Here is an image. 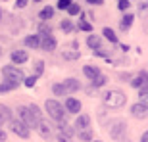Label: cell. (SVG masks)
<instances>
[{
    "label": "cell",
    "mask_w": 148,
    "mask_h": 142,
    "mask_svg": "<svg viewBox=\"0 0 148 142\" xmlns=\"http://www.w3.org/2000/svg\"><path fill=\"white\" fill-rule=\"evenodd\" d=\"M79 58H81V54H79V52H64V60H79Z\"/></svg>",
    "instance_id": "cell-31"
},
{
    "label": "cell",
    "mask_w": 148,
    "mask_h": 142,
    "mask_svg": "<svg viewBox=\"0 0 148 142\" xmlns=\"http://www.w3.org/2000/svg\"><path fill=\"white\" fill-rule=\"evenodd\" d=\"M79 140L81 142H92V131H90V129L79 131Z\"/></svg>",
    "instance_id": "cell-24"
},
{
    "label": "cell",
    "mask_w": 148,
    "mask_h": 142,
    "mask_svg": "<svg viewBox=\"0 0 148 142\" xmlns=\"http://www.w3.org/2000/svg\"><path fill=\"white\" fill-rule=\"evenodd\" d=\"M0 19H2V12H0Z\"/></svg>",
    "instance_id": "cell-42"
},
{
    "label": "cell",
    "mask_w": 148,
    "mask_h": 142,
    "mask_svg": "<svg viewBox=\"0 0 148 142\" xmlns=\"http://www.w3.org/2000/svg\"><path fill=\"white\" fill-rule=\"evenodd\" d=\"M146 96H148L146 85H143V87H138V98H140V102H146Z\"/></svg>",
    "instance_id": "cell-32"
},
{
    "label": "cell",
    "mask_w": 148,
    "mask_h": 142,
    "mask_svg": "<svg viewBox=\"0 0 148 142\" xmlns=\"http://www.w3.org/2000/svg\"><path fill=\"white\" fill-rule=\"evenodd\" d=\"M37 79H38V77H35V75H31V77H25V79H23V85H25L27 88H33L35 85H37Z\"/></svg>",
    "instance_id": "cell-29"
},
{
    "label": "cell",
    "mask_w": 148,
    "mask_h": 142,
    "mask_svg": "<svg viewBox=\"0 0 148 142\" xmlns=\"http://www.w3.org/2000/svg\"><path fill=\"white\" fill-rule=\"evenodd\" d=\"M2 125H4V123H2V121H0V129H2Z\"/></svg>",
    "instance_id": "cell-41"
},
{
    "label": "cell",
    "mask_w": 148,
    "mask_h": 142,
    "mask_svg": "<svg viewBox=\"0 0 148 142\" xmlns=\"http://www.w3.org/2000/svg\"><path fill=\"white\" fill-rule=\"evenodd\" d=\"M27 109H29V113H31V115L35 117V119H37V123H38L40 119H42V113H40V108H38L37 104H31V106H27Z\"/></svg>",
    "instance_id": "cell-22"
},
{
    "label": "cell",
    "mask_w": 148,
    "mask_h": 142,
    "mask_svg": "<svg viewBox=\"0 0 148 142\" xmlns=\"http://www.w3.org/2000/svg\"><path fill=\"white\" fill-rule=\"evenodd\" d=\"M87 44H88V48H92L94 52H96V50L102 48V38H100L98 35H88L87 37Z\"/></svg>",
    "instance_id": "cell-13"
},
{
    "label": "cell",
    "mask_w": 148,
    "mask_h": 142,
    "mask_svg": "<svg viewBox=\"0 0 148 142\" xmlns=\"http://www.w3.org/2000/svg\"><path fill=\"white\" fill-rule=\"evenodd\" d=\"M73 0H58V4H56V8L58 10H67V6L71 4Z\"/></svg>",
    "instance_id": "cell-34"
},
{
    "label": "cell",
    "mask_w": 148,
    "mask_h": 142,
    "mask_svg": "<svg viewBox=\"0 0 148 142\" xmlns=\"http://www.w3.org/2000/svg\"><path fill=\"white\" fill-rule=\"evenodd\" d=\"M8 123H10V131L14 132V134H17L19 138H29V134H31V132H29V129L23 125L19 119H10Z\"/></svg>",
    "instance_id": "cell-6"
},
{
    "label": "cell",
    "mask_w": 148,
    "mask_h": 142,
    "mask_svg": "<svg viewBox=\"0 0 148 142\" xmlns=\"http://www.w3.org/2000/svg\"><path fill=\"white\" fill-rule=\"evenodd\" d=\"M62 85H64V88H66V92H75V90L81 88V85H79L77 79H64Z\"/></svg>",
    "instance_id": "cell-14"
},
{
    "label": "cell",
    "mask_w": 148,
    "mask_h": 142,
    "mask_svg": "<svg viewBox=\"0 0 148 142\" xmlns=\"http://www.w3.org/2000/svg\"><path fill=\"white\" fill-rule=\"evenodd\" d=\"M6 138H8V137H6V132H4V131H2V129H0V142H4V140H6Z\"/></svg>",
    "instance_id": "cell-39"
},
{
    "label": "cell",
    "mask_w": 148,
    "mask_h": 142,
    "mask_svg": "<svg viewBox=\"0 0 148 142\" xmlns=\"http://www.w3.org/2000/svg\"><path fill=\"white\" fill-rule=\"evenodd\" d=\"M38 42H40V37L38 35H29V37L23 38V44L27 48H38Z\"/></svg>",
    "instance_id": "cell-16"
},
{
    "label": "cell",
    "mask_w": 148,
    "mask_h": 142,
    "mask_svg": "<svg viewBox=\"0 0 148 142\" xmlns=\"http://www.w3.org/2000/svg\"><path fill=\"white\" fill-rule=\"evenodd\" d=\"M52 92H54L56 96H64V94H67V92H66V88H64V85H62V83H56L54 87H52Z\"/></svg>",
    "instance_id": "cell-27"
},
{
    "label": "cell",
    "mask_w": 148,
    "mask_h": 142,
    "mask_svg": "<svg viewBox=\"0 0 148 142\" xmlns=\"http://www.w3.org/2000/svg\"><path fill=\"white\" fill-rule=\"evenodd\" d=\"M83 73H85L88 79H94V77L100 75V69L96 66H85V67H83Z\"/></svg>",
    "instance_id": "cell-20"
},
{
    "label": "cell",
    "mask_w": 148,
    "mask_h": 142,
    "mask_svg": "<svg viewBox=\"0 0 148 142\" xmlns=\"http://www.w3.org/2000/svg\"><path fill=\"white\" fill-rule=\"evenodd\" d=\"M44 109L48 111V115L54 121H64L66 119V111H64V106L56 100H46L44 102Z\"/></svg>",
    "instance_id": "cell-2"
},
{
    "label": "cell",
    "mask_w": 148,
    "mask_h": 142,
    "mask_svg": "<svg viewBox=\"0 0 148 142\" xmlns=\"http://www.w3.org/2000/svg\"><path fill=\"white\" fill-rule=\"evenodd\" d=\"M133 19H135V16H133V14H125V16L121 17V21H119V29H121V31H127V29H131Z\"/></svg>",
    "instance_id": "cell-17"
},
{
    "label": "cell",
    "mask_w": 148,
    "mask_h": 142,
    "mask_svg": "<svg viewBox=\"0 0 148 142\" xmlns=\"http://www.w3.org/2000/svg\"><path fill=\"white\" fill-rule=\"evenodd\" d=\"M12 119V111L10 108H6V106H0V121L2 123H8Z\"/></svg>",
    "instance_id": "cell-23"
},
{
    "label": "cell",
    "mask_w": 148,
    "mask_h": 142,
    "mask_svg": "<svg viewBox=\"0 0 148 142\" xmlns=\"http://www.w3.org/2000/svg\"><path fill=\"white\" fill-rule=\"evenodd\" d=\"M44 71V61H37L35 63V77H40Z\"/></svg>",
    "instance_id": "cell-33"
},
{
    "label": "cell",
    "mask_w": 148,
    "mask_h": 142,
    "mask_svg": "<svg viewBox=\"0 0 148 142\" xmlns=\"http://www.w3.org/2000/svg\"><path fill=\"white\" fill-rule=\"evenodd\" d=\"M17 113H19V121H21L23 125L27 127V129H37V119H35L33 115L29 113L27 106H21V108H17Z\"/></svg>",
    "instance_id": "cell-5"
},
{
    "label": "cell",
    "mask_w": 148,
    "mask_h": 142,
    "mask_svg": "<svg viewBox=\"0 0 148 142\" xmlns=\"http://www.w3.org/2000/svg\"><path fill=\"white\" fill-rule=\"evenodd\" d=\"M17 85H19V83H16V81H8V79H4V81L0 83V94L10 92V90H16V88H17Z\"/></svg>",
    "instance_id": "cell-15"
},
{
    "label": "cell",
    "mask_w": 148,
    "mask_h": 142,
    "mask_svg": "<svg viewBox=\"0 0 148 142\" xmlns=\"http://www.w3.org/2000/svg\"><path fill=\"white\" fill-rule=\"evenodd\" d=\"M102 35H104V38H106V40H110L112 44H117V35H115L110 27H104V29H102Z\"/></svg>",
    "instance_id": "cell-21"
},
{
    "label": "cell",
    "mask_w": 148,
    "mask_h": 142,
    "mask_svg": "<svg viewBox=\"0 0 148 142\" xmlns=\"http://www.w3.org/2000/svg\"><path fill=\"white\" fill-rule=\"evenodd\" d=\"M110 137L115 142H123L127 137V123L125 121H114L110 125Z\"/></svg>",
    "instance_id": "cell-3"
},
{
    "label": "cell",
    "mask_w": 148,
    "mask_h": 142,
    "mask_svg": "<svg viewBox=\"0 0 148 142\" xmlns=\"http://www.w3.org/2000/svg\"><path fill=\"white\" fill-rule=\"evenodd\" d=\"M79 109H81V102L77 98H67L66 100V111L67 113H79Z\"/></svg>",
    "instance_id": "cell-11"
},
{
    "label": "cell",
    "mask_w": 148,
    "mask_h": 142,
    "mask_svg": "<svg viewBox=\"0 0 148 142\" xmlns=\"http://www.w3.org/2000/svg\"><path fill=\"white\" fill-rule=\"evenodd\" d=\"M0 52H2V48H0Z\"/></svg>",
    "instance_id": "cell-45"
},
{
    "label": "cell",
    "mask_w": 148,
    "mask_h": 142,
    "mask_svg": "<svg viewBox=\"0 0 148 142\" xmlns=\"http://www.w3.org/2000/svg\"><path fill=\"white\" fill-rule=\"evenodd\" d=\"M56 38L52 37V35H42L40 37V42H38V48L44 50V52H54L56 50Z\"/></svg>",
    "instance_id": "cell-7"
},
{
    "label": "cell",
    "mask_w": 148,
    "mask_h": 142,
    "mask_svg": "<svg viewBox=\"0 0 148 142\" xmlns=\"http://www.w3.org/2000/svg\"><path fill=\"white\" fill-rule=\"evenodd\" d=\"M29 4V0H16V8H25Z\"/></svg>",
    "instance_id": "cell-37"
},
{
    "label": "cell",
    "mask_w": 148,
    "mask_h": 142,
    "mask_svg": "<svg viewBox=\"0 0 148 142\" xmlns=\"http://www.w3.org/2000/svg\"><path fill=\"white\" fill-rule=\"evenodd\" d=\"M102 100H104V104L108 106V108H123V106L127 104V94L121 92V90H108V92H104V96H102Z\"/></svg>",
    "instance_id": "cell-1"
},
{
    "label": "cell",
    "mask_w": 148,
    "mask_h": 142,
    "mask_svg": "<svg viewBox=\"0 0 148 142\" xmlns=\"http://www.w3.org/2000/svg\"><path fill=\"white\" fill-rule=\"evenodd\" d=\"M60 27H62L64 33H71V31H73V23L69 21V19H64V21L60 23Z\"/></svg>",
    "instance_id": "cell-28"
},
{
    "label": "cell",
    "mask_w": 148,
    "mask_h": 142,
    "mask_svg": "<svg viewBox=\"0 0 148 142\" xmlns=\"http://www.w3.org/2000/svg\"><path fill=\"white\" fill-rule=\"evenodd\" d=\"M90 81H92V87L94 88H98V87H104V85H106V77L100 73L98 77H94V79H90Z\"/></svg>",
    "instance_id": "cell-25"
},
{
    "label": "cell",
    "mask_w": 148,
    "mask_h": 142,
    "mask_svg": "<svg viewBox=\"0 0 148 142\" xmlns=\"http://www.w3.org/2000/svg\"><path fill=\"white\" fill-rule=\"evenodd\" d=\"M129 6H131V2H129V0H117V8H119L121 12L129 10Z\"/></svg>",
    "instance_id": "cell-35"
},
{
    "label": "cell",
    "mask_w": 148,
    "mask_h": 142,
    "mask_svg": "<svg viewBox=\"0 0 148 142\" xmlns=\"http://www.w3.org/2000/svg\"><path fill=\"white\" fill-rule=\"evenodd\" d=\"M27 60H29V54L25 50H14L12 52V61L14 63H25Z\"/></svg>",
    "instance_id": "cell-12"
},
{
    "label": "cell",
    "mask_w": 148,
    "mask_h": 142,
    "mask_svg": "<svg viewBox=\"0 0 148 142\" xmlns=\"http://www.w3.org/2000/svg\"><path fill=\"white\" fill-rule=\"evenodd\" d=\"M2 75H4V79L16 81V83H21L23 79H25V73H23L17 66H4L2 67Z\"/></svg>",
    "instance_id": "cell-4"
},
{
    "label": "cell",
    "mask_w": 148,
    "mask_h": 142,
    "mask_svg": "<svg viewBox=\"0 0 148 142\" xmlns=\"http://www.w3.org/2000/svg\"><path fill=\"white\" fill-rule=\"evenodd\" d=\"M37 131H38V134L44 138V140H50L52 138V127L46 123L44 119H40L38 121V125H37Z\"/></svg>",
    "instance_id": "cell-9"
},
{
    "label": "cell",
    "mask_w": 148,
    "mask_h": 142,
    "mask_svg": "<svg viewBox=\"0 0 148 142\" xmlns=\"http://www.w3.org/2000/svg\"><path fill=\"white\" fill-rule=\"evenodd\" d=\"M77 27L81 29V31H87V33L92 31V25H90L88 21H85V19H79V25H77Z\"/></svg>",
    "instance_id": "cell-30"
},
{
    "label": "cell",
    "mask_w": 148,
    "mask_h": 142,
    "mask_svg": "<svg viewBox=\"0 0 148 142\" xmlns=\"http://www.w3.org/2000/svg\"><path fill=\"white\" fill-rule=\"evenodd\" d=\"M131 115H133V117H137V119H146V115H148L146 102H137V104L131 108Z\"/></svg>",
    "instance_id": "cell-8"
},
{
    "label": "cell",
    "mask_w": 148,
    "mask_h": 142,
    "mask_svg": "<svg viewBox=\"0 0 148 142\" xmlns=\"http://www.w3.org/2000/svg\"><path fill=\"white\" fill-rule=\"evenodd\" d=\"M85 129H90V117L87 113H81L79 117L75 119V131H85Z\"/></svg>",
    "instance_id": "cell-10"
},
{
    "label": "cell",
    "mask_w": 148,
    "mask_h": 142,
    "mask_svg": "<svg viewBox=\"0 0 148 142\" xmlns=\"http://www.w3.org/2000/svg\"><path fill=\"white\" fill-rule=\"evenodd\" d=\"M67 14H69V16H79V14H81V8H79V4L71 2V4L67 6Z\"/></svg>",
    "instance_id": "cell-26"
},
{
    "label": "cell",
    "mask_w": 148,
    "mask_h": 142,
    "mask_svg": "<svg viewBox=\"0 0 148 142\" xmlns=\"http://www.w3.org/2000/svg\"><path fill=\"white\" fill-rule=\"evenodd\" d=\"M58 142H73V140H71V137H67L64 132H58Z\"/></svg>",
    "instance_id": "cell-36"
},
{
    "label": "cell",
    "mask_w": 148,
    "mask_h": 142,
    "mask_svg": "<svg viewBox=\"0 0 148 142\" xmlns=\"http://www.w3.org/2000/svg\"><path fill=\"white\" fill-rule=\"evenodd\" d=\"M131 85H133L135 88H138V87H143V85H146V69L140 71V73H138V75L131 81Z\"/></svg>",
    "instance_id": "cell-18"
},
{
    "label": "cell",
    "mask_w": 148,
    "mask_h": 142,
    "mask_svg": "<svg viewBox=\"0 0 148 142\" xmlns=\"http://www.w3.org/2000/svg\"><path fill=\"white\" fill-rule=\"evenodd\" d=\"M94 142H100V140H94Z\"/></svg>",
    "instance_id": "cell-44"
},
{
    "label": "cell",
    "mask_w": 148,
    "mask_h": 142,
    "mask_svg": "<svg viewBox=\"0 0 148 142\" xmlns=\"http://www.w3.org/2000/svg\"><path fill=\"white\" fill-rule=\"evenodd\" d=\"M38 17H40L42 21H48V19H52V17H54V8H52V6H46V8H42V10L38 12Z\"/></svg>",
    "instance_id": "cell-19"
},
{
    "label": "cell",
    "mask_w": 148,
    "mask_h": 142,
    "mask_svg": "<svg viewBox=\"0 0 148 142\" xmlns=\"http://www.w3.org/2000/svg\"><path fill=\"white\" fill-rule=\"evenodd\" d=\"M140 142H148V132H143V137H140Z\"/></svg>",
    "instance_id": "cell-40"
},
{
    "label": "cell",
    "mask_w": 148,
    "mask_h": 142,
    "mask_svg": "<svg viewBox=\"0 0 148 142\" xmlns=\"http://www.w3.org/2000/svg\"><path fill=\"white\" fill-rule=\"evenodd\" d=\"M33 2H40V0H33Z\"/></svg>",
    "instance_id": "cell-43"
},
{
    "label": "cell",
    "mask_w": 148,
    "mask_h": 142,
    "mask_svg": "<svg viewBox=\"0 0 148 142\" xmlns=\"http://www.w3.org/2000/svg\"><path fill=\"white\" fill-rule=\"evenodd\" d=\"M87 2L90 6H102V4H104V0H87Z\"/></svg>",
    "instance_id": "cell-38"
}]
</instances>
